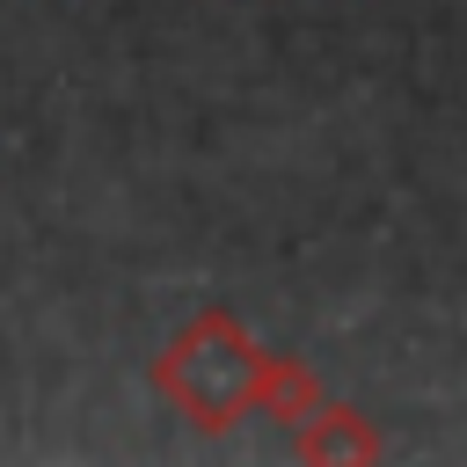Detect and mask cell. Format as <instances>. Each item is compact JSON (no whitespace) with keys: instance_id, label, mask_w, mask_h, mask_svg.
<instances>
[{"instance_id":"1","label":"cell","mask_w":467,"mask_h":467,"mask_svg":"<svg viewBox=\"0 0 467 467\" xmlns=\"http://www.w3.org/2000/svg\"><path fill=\"white\" fill-rule=\"evenodd\" d=\"M255 379H263V343L241 328L234 306H197L153 358V394L204 438L255 416Z\"/></svg>"},{"instance_id":"2","label":"cell","mask_w":467,"mask_h":467,"mask_svg":"<svg viewBox=\"0 0 467 467\" xmlns=\"http://www.w3.org/2000/svg\"><path fill=\"white\" fill-rule=\"evenodd\" d=\"M292 452L314 460V467H336V460H379V431H372L350 401H328V394H321V409L292 423Z\"/></svg>"},{"instance_id":"3","label":"cell","mask_w":467,"mask_h":467,"mask_svg":"<svg viewBox=\"0 0 467 467\" xmlns=\"http://www.w3.org/2000/svg\"><path fill=\"white\" fill-rule=\"evenodd\" d=\"M255 409H263V416H277L285 431H292L299 416H314V409H321V379H314V365H306V358H277V350H263Z\"/></svg>"}]
</instances>
